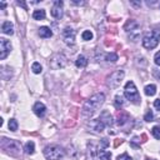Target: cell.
<instances>
[{
  "mask_svg": "<svg viewBox=\"0 0 160 160\" xmlns=\"http://www.w3.org/2000/svg\"><path fill=\"white\" fill-rule=\"evenodd\" d=\"M104 100H105V95L103 93H98V94H94L93 96H90V99H88L85 104L83 105V109H82L83 116L90 118L95 113V110L104 103Z\"/></svg>",
  "mask_w": 160,
  "mask_h": 160,
  "instance_id": "obj_1",
  "label": "cell"
},
{
  "mask_svg": "<svg viewBox=\"0 0 160 160\" xmlns=\"http://www.w3.org/2000/svg\"><path fill=\"white\" fill-rule=\"evenodd\" d=\"M64 155L65 150L58 145H50L44 149V156L48 160H60L62 158H64Z\"/></svg>",
  "mask_w": 160,
  "mask_h": 160,
  "instance_id": "obj_2",
  "label": "cell"
},
{
  "mask_svg": "<svg viewBox=\"0 0 160 160\" xmlns=\"http://www.w3.org/2000/svg\"><path fill=\"white\" fill-rule=\"evenodd\" d=\"M124 94L128 98V100H130L131 103H134V104H139L140 103V95L138 93V89H136L134 82H128L125 84Z\"/></svg>",
  "mask_w": 160,
  "mask_h": 160,
  "instance_id": "obj_3",
  "label": "cell"
},
{
  "mask_svg": "<svg viewBox=\"0 0 160 160\" xmlns=\"http://www.w3.org/2000/svg\"><path fill=\"white\" fill-rule=\"evenodd\" d=\"M159 42H160V33L153 31V33L148 34V35L143 39V46H144L145 49L151 50V49H154V48L158 46Z\"/></svg>",
  "mask_w": 160,
  "mask_h": 160,
  "instance_id": "obj_4",
  "label": "cell"
},
{
  "mask_svg": "<svg viewBox=\"0 0 160 160\" xmlns=\"http://www.w3.org/2000/svg\"><path fill=\"white\" fill-rule=\"evenodd\" d=\"M124 28L130 34V36L134 39V42L139 38V35H140V26H139V24L135 22V20H129V22L125 24Z\"/></svg>",
  "mask_w": 160,
  "mask_h": 160,
  "instance_id": "obj_5",
  "label": "cell"
},
{
  "mask_svg": "<svg viewBox=\"0 0 160 160\" xmlns=\"http://www.w3.org/2000/svg\"><path fill=\"white\" fill-rule=\"evenodd\" d=\"M124 78V71L123 70H116L114 71L109 78H108V85L110 88H116L120 85L122 83V80Z\"/></svg>",
  "mask_w": 160,
  "mask_h": 160,
  "instance_id": "obj_6",
  "label": "cell"
},
{
  "mask_svg": "<svg viewBox=\"0 0 160 160\" xmlns=\"http://www.w3.org/2000/svg\"><path fill=\"white\" fill-rule=\"evenodd\" d=\"M2 146L4 150H6L8 153L11 154H18L20 151V145L16 140H8V139H3V143Z\"/></svg>",
  "mask_w": 160,
  "mask_h": 160,
  "instance_id": "obj_7",
  "label": "cell"
},
{
  "mask_svg": "<svg viewBox=\"0 0 160 160\" xmlns=\"http://www.w3.org/2000/svg\"><path fill=\"white\" fill-rule=\"evenodd\" d=\"M65 64H66V59H65V56L62 55V54L55 55V56L51 59V62H50V66H51L53 69H55V70H58V69H60V68H64Z\"/></svg>",
  "mask_w": 160,
  "mask_h": 160,
  "instance_id": "obj_8",
  "label": "cell"
},
{
  "mask_svg": "<svg viewBox=\"0 0 160 160\" xmlns=\"http://www.w3.org/2000/svg\"><path fill=\"white\" fill-rule=\"evenodd\" d=\"M11 51V44L6 39H0V59L4 60Z\"/></svg>",
  "mask_w": 160,
  "mask_h": 160,
  "instance_id": "obj_9",
  "label": "cell"
},
{
  "mask_svg": "<svg viewBox=\"0 0 160 160\" xmlns=\"http://www.w3.org/2000/svg\"><path fill=\"white\" fill-rule=\"evenodd\" d=\"M63 39H64L65 44L74 45V43H75V30H73L71 28H65L63 30Z\"/></svg>",
  "mask_w": 160,
  "mask_h": 160,
  "instance_id": "obj_10",
  "label": "cell"
},
{
  "mask_svg": "<svg viewBox=\"0 0 160 160\" xmlns=\"http://www.w3.org/2000/svg\"><path fill=\"white\" fill-rule=\"evenodd\" d=\"M62 6H63V2L62 0H56L54 3V6L51 8V15L56 19H60L63 16V10H62Z\"/></svg>",
  "mask_w": 160,
  "mask_h": 160,
  "instance_id": "obj_11",
  "label": "cell"
},
{
  "mask_svg": "<svg viewBox=\"0 0 160 160\" xmlns=\"http://www.w3.org/2000/svg\"><path fill=\"white\" fill-rule=\"evenodd\" d=\"M88 126H89L91 130L96 131V133H102V131L104 130V128H105V124H104L100 119H95V120H91V122L88 124Z\"/></svg>",
  "mask_w": 160,
  "mask_h": 160,
  "instance_id": "obj_12",
  "label": "cell"
},
{
  "mask_svg": "<svg viewBox=\"0 0 160 160\" xmlns=\"http://www.w3.org/2000/svg\"><path fill=\"white\" fill-rule=\"evenodd\" d=\"M33 110H34V113H35V114H36V115H38L39 118H43V116L45 115L46 108H45V105H44L43 103L38 102V103H35V105H34Z\"/></svg>",
  "mask_w": 160,
  "mask_h": 160,
  "instance_id": "obj_13",
  "label": "cell"
},
{
  "mask_svg": "<svg viewBox=\"0 0 160 160\" xmlns=\"http://www.w3.org/2000/svg\"><path fill=\"white\" fill-rule=\"evenodd\" d=\"M2 31L6 35H13L14 34V25L10 22H4L2 25Z\"/></svg>",
  "mask_w": 160,
  "mask_h": 160,
  "instance_id": "obj_14",
  "label": "cell"
},
{
  "mask_svg": "<svg viewBox=\"0 0 160 160\" xmlns=\"http://www.w3.org/2000/svg\"><path fill=\"white\" fill-rule=\"evenodd\" d=\"M100 120L104 123V124H106V125H113V119H111V115H110V113L109 111H106V110H104L102 114H100Z\"/></svg>",
  "mask_w": 160,
  "mask_h": 160,
  "instance_id": "obj_15",
  "label": "cell"
},
{
  "mask_svg": "<svg viewBox=\"0 0 160 160\" xmlns=\"http://www.w3.org/2000/svg\"><path fill=\"white\" fill-rule=\"evenodd\" d=\"M129 120H130V118H129V115L126 113H119L118 114V125L119 126L125 125V123L129 122Z\"/></svg>",
  "mask_w": 160,
  "mask_h": 160,
  "instance_id": "obj_16",
  "label": "cell"
},
{
  "mask_svg": "<svg viewBox=\"0 0 160 160\" xmlns=\"http://www.w3.org/2000/svg\"><path fill=\"white\" fill-rule=\"evenodd\" d=\"M39 35H40V38L46 39V38H50V36L53 35V31H51V29L48 28V26H42V28L39 29Z\"/></svg>",
  "mask_w": 160,
  "mask_h": 160,
  "instance_id": "obj_17",
  "label": "cell"
},
{
  "mask_svg": "<svg viewBox=\"0 0 160 160\" xmlns=\"http://www.w3.org/2000/svg\"><path fill=\"white\" fill-rule=\"evenodd\" d=\"M75 65H76L78 68H84V66H86V65H88L86 58H85L84 55H79L78 59L75 60Z\"/></svg>",
  "mask_w": 160,
  "mask_h": 160,
  "instance_id": "obj_18",
  "label": "cell"
},
{
  "mask_svg": "<svg viewBox=\"0 0 160 160\" xmlns=\"http://www.w3.org/2000/svg\"><path fill=\"white\" fill-rule=\"evenodd\" d=\"M33 18L35 20H43L45 19V10L44 9H40V10H35L33 13Z\"/></svg>",
  "mask_w": 160,
  "mask_h": 160,
  "instance_id": "obj_19",
  "label": "cell"
},
{
  "mask_svg": "<svg viewBox=\"0 0 160 160\" xmlns=\"http://www.w3.org/2000/svg\"><path fill=\"white\" fill-rule=\"evenodd\" d=\"M144 90H145V94H146L148 96H154V95L156 94V86H155L154 84H150V85H146Z\"/></svg>",
  "mask_w": 160,
  "mask_h": 160,
  "instance_id": "obj_20",
  "label": "cell"
},
{
  "mask_svg": "<svg viewBox=\"0 0 160 160\" xmlns=\"http://www.w3.org/2000/svg\"><path fill=\"white\" fill-rule=\"evenodd\" d=\"M34 150H35V144H34L33 142H28V143L25 144V148H24L25 154L31 155V154H34Z\"/></svg>",
  "mask_w": 160,
  "mask_h": 160,
  "instance_id": "obj_21",
  "label": "cell"
},
{
  "mask_svg": "<svg viewBox=\"0 0 160 160\" xmlns=\"http://www.w3.org/2000/svg\"><path fill=\"white\" fill-rule=\"evenodd\" d=\"M9 130H11V131H16L18 130V122L15 119H10L9 120Z\"/></svg>",
  "mask_w": 160,
  "mask_h": 160,
  "instance_id": "obj_22",
  "label": "cell"
},
{
  "mask_svg": "<svg viewBox=\"0 0 160 160\" xmlns=\"http://www.w3.org/2000/svg\"><path fill=\"white\" fill-rule=\"evenodd\" d=\"M99 158L100 160H110L111 159V154L108 151H100L99 153Z\"/></svg>",
  "mask_w": 160,
  "mask_h": 160,
  "instance_id": "obj_23",
  "label": "cell"
},
{
  "mask_svg": "<svg viewBox=\"0 0 160 160\" xmlns=\"http://www.w3.org/2000/svg\"><path fill=\"white\" fill-rule=\"evenodd\" d=\"M31 70H33V73H35V74H40V73H42V70H43V68H42V65H40L39 63H34V64L31 65Z\"/></svg>",
  "mask_w": 160,
  "mask_h": 160,
  "instance_id": "obj_24",
  "label": "cell"
},
{
  "mask_svg": "<svg viewBox=\"0 0 160 160\" xmlns=\"http://www.w3.org/2000/svg\"><path fill=\"white\" fill-rule=\"evenodd\" d=\"M151 134H153V136L155 138V139H160V126H154L153 129H151Z\"/></svg>",
  "mask_w": 160,
  "mask_h": 160,
  "instance_id": "obj_25",
  "label": "cell"
},
{
  "mask_svg": "<svg viewBox=\"0 0 160 160\" xmlns=\"http://www.w3.org/2000/svg\"><path fill=\"white\" fill-rule=\"evenodd\" d=\"M83 40H86V42H88V40H91L93 39V33L90 31V30H85V31H83Z\"/></svg>",
  "mask_w": 160,
  "mask_h": 160,
  "instance_id": "obj_26",
  "label": "cell"
},
{
  "mask_svg": "<svg viewBox=\"0 0 160 160\" xmlns=\"http://www.w3.org/2000/svg\"><path fill=\"white\" fill-rule=\"evenodd\" d=\"M108 62H111V63H115L116 60H118V55L115 54V53H110V54H108L106 55V58H105Z\"/></svg>",
  "mask_w": 160,
  "mask_h": 160,
  "instance_id": "obj_27",
  "label": "cell"
},
{
  "mask_svg": "<svg viewBox=\"0 0 160 160\" xmlns=\"http://www.w3.org/2000/svg\"><path fill=\"white\" fill-rule=\"evenodd\" d=\"M123 104H124L123 98L119 96V95H116V96H115V106H116V108H120V106H123Z\"/></svg>",
  "mask_w": 160,
  "mask_h": 160,
  "instance_id": "obj_28",
  "label": "cell"
},
{
  "mask_svg": "<svg viewBox=\"0 0 160 160\" xmlns=\"http://www.w3.org/2000/svg\"><path fill=\"white\" fill-rule=\"evenodd\" d=\"M153 119H154V114H153V111H148L146 114H145V116H144V120H145V122H153Z\"/></svg>",
  "mask_w": 160,
  "mask_h": 160,
  "instance_id": "obj_29",
  "label": "cell"
},
{
  "mask_svg": "<svg viewBox=\"0 0 160 160\" xmlns=\"http://www.w3.org/2000/svg\"><path fill=\"white\" fill-rule=\"evenodd\" d=\"M118 160H133V159L129 156V154L124 153V154H122V155H119V156H118Z\"/></svg>",
  "mask_w": 160,
  "mask_h": 160,
  "instance_id": "obj_30",
  "label": "cell"
},
{
  "mask_svg": "<svg viewBox=\"0 0 160 160\" xmlns=\"http://www.w3.org/2000/svg\"><path fill=\"white\" fill-rule=\"evenodd\" d=\"M108 145H109V142H108V139H102V140H100V148H102V149L106 148Z\"/></svg>",
  "mask_w": 160,
  "mask_h": 160,
  "instance_id": "obj_31",
  "label": "cell"
},
{
  "mask_svg": "<svg viewBox=\"0 0 160 160\" xmlns=\"http://www.w3.org/2000/svg\"><path fill=\"white\" fill-rule=\"evenodd\" d=\"M154 62H155L156 65L160 66V51H158V53L155 54V56H154Z\"/></svg>",
  "mask_w": 160,
  "mask_h": 160,
  "instance_id": "obj_32",
  "label": "cell"
},
{
  "mask_svg": "<svg viewBox=\"0 0 160 160\" xmlns=\"http://www.w3.org/2000/svg\"><path fill=\"white\" fill-rule=\"evenodd\" d=\"M154 106L160 111V99H158V100H155L154 102Z\"/></svg>",
  "mask_w": 160,
  "mask_h": 160,
  "instance_id": "obj_33",
  "label": "cell"
},
{
  "mask_svg": "<svg viewBox=\"0 0 160 160\" xmlns=\"http://www.w3.org/2000/svg\"><path fill=\"white\" fill-rule=\"evenodd\" d=\"M18 5H20V6H23V8L25 9V10L28 9V8H26V4H25L24 2H18Z\"/></svg>",
  "mask_w": 160,
  "mask_h": 160,
  "instance_id": "obj_34",
  "label": "cell"
},
{
  "mask_svg": "<svg viewBox=\"0 0 160 160\" xmlns=\"http://www.w3.org/2000/svg\"><path fill=\"white\" fill-rule=\"evenodd\" d=\"M146 160H154V159H146Z\"/></svg>",
  "mask_w": 160,
  "mask_h": 160,
  "instance_id": "obj_35",
  "label": "cell"
}]
</instances>
